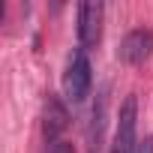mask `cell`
<instances>
[{
    "mask_svg": "<svg viewBox=\"0 0 153 153\" xmlns=\"http://www.w3.org/2000/svg\"><path fill=\"white\" fill-rule=\"evenodd\" d=\"M90 87H93V66H90V57L81 45H75L66 57V69H63V96L69 102H84L90 96Z\"/></svg>",
    "mask_w": 153,
    "mask_h": 153,
    "instance_id": "obj_1",
    "label": "cell"
},
{
    "mask_svg": "<svg viewBox=\"0 0 153 153\" xmlns=\"http://www.w3.org/2000/svg\"><path fill=\"white\" fill-rule=\"evenodd\" d=\"M138 144V99L129 93L120 102L114 135H111V153H132Z\"/></svg>",
    "mask_w": 153,
    "mask_h": 153,
    "instance_id": "obj_2",
    "label": "cell"
},
{
    "mask_svg": "<svg viewBox=\"0 0 153 153\" xmlns=\"http://www.w3.org/2000/svg\"><path fill=\"white\" fill-rule=\"evenodd\" d=\"M102 15H105V6L93 3V0L78 3V9H75V33H78V45L84 51L99 42V36H102Z\"/></svg>",
    "mask_w": 153,
    "mask_h": 153,
    "instance_id": "obj_3",
    "label": "cell"
},
{
    "mask_svg": "<svg viewBox=\"0 0 153 153\" xmlns=\"http://www.w3.org/2000/svg\"><path fill=\"white\" fill-rule=\"evenodd\" d=\"M150 54H153V30H147V27H135V30H129V33L120 39L117 60L135 66V63H144Z\"/></svg>",
    "mask_w": 153,
    "mask_h": 153,
    "instance_id": "obj_4",
    "label": "cell"
},
{
    "mask_svg": "<svg viewBox=\"0 0 153 153\" xmlns=\"http://www.w3.org/2000/svg\"><path fill=\"white\" fill-rule=\"evenodd\" d=\"M69 126V111L63 105V99L57 93H48L45 96V111H42V132H45V141L54 144L60 141V135L66 132Z\"/></svg>",
    "mask_w": 153,
    "mask_h": 153,
    "instance_id": "obj_5",
    "label": "cell"
},
{
    "mask_svg": "<svg viewBox=\"0 0 153 153\" xmlns=\"http://www.w3.org/2000/svg\"><path fill=\"white\" fill-rule=\"evenodd\" d=\"M102 126H105V90L96 93V105H93V111H90V129H87L90 153H96L99 144H102Z\"/></svg>",
    "mask_w": 153,
    "mask_h": 153,
    "instance_id": "obj_6",
    "label": "cell"
},
{
    "mask_svg": "<svg viewBox=\"0 0 153 153\" xmlns=\"http://www.w3.org/2000/svg\"><path fill=\"white\" fill-rule=\"evenodd\" d=\"M45 153H75V147H72L69 141H54V144H48Z\"/></svg>",
    "mask_w": 153,
    "mask_h": 153,
    "instance_id": "obj_7",
    "label": "cell"
},
{
    "mask_svg": "<svg viewBox=\"0 0 153 153\" xmlns=\"http://www.w3.org/2000/svg\"><path fill=\"white\" fill-rule=\"evenodd\" d=\"M132 153H153V135H144L138 144H135V150Z\"/></svg>",
    "mask_w": 153,
    "mask_h": 153,
    "instance_id": "obj_8",
    "label": "cell"
}]
</instances>
